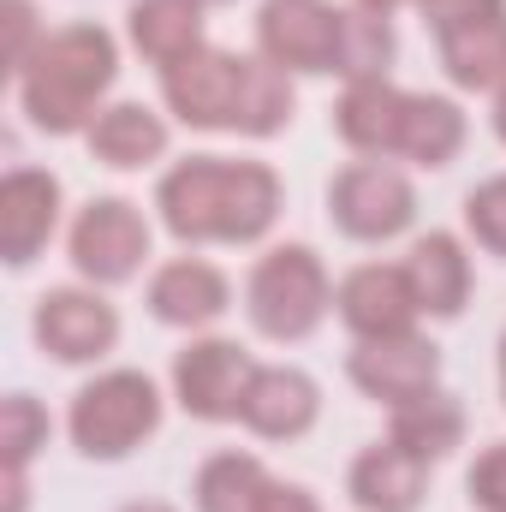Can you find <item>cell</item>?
<instances>
[{"label": "cell", "mask_w": 506, "mask_h": 512, "mask_svg": "<svg viewBox=\"0 0 506 512\" xmlns=\"http://www.w3.org/2000/svg\"><path fill=\"white\" fill-rule=\"evenodd\" d=\"M203 6H221V0H203Z\"/></svg>", "instance_id": "cell-37"}, {"label": "cell", "mask_w": 506, "mask_h": 512, "mask_svg": "<svg viewBox=\"0 0 506 512\" xmlns=\"http://www.w3.org/2000/svg\"><path fill=\"white\" fill-rule=\"evenodd\" d=\"M256 512H322V507H316L310 489H298V483H268V495H262Z\"/></svg>", "instance_id": "cell-31"}, {"label": "cell", "mask_w": 506, "mask_h": 512, "mask_svg": "<svg viewBox=\"0 0 506 512\" xmlns=\"http://www.w3.org/2000/svg\"><path fill=\"white\" fill-rule=\"evenodd\" d=\"M36 340L42 352H54L60 364H90L102 352H114L120 340V316L114 304H102L96 292H78V286H60L36 304Z\"/></svg>", "instance_id": "cell-11"}, {"label": "cell", "mask_w": 506, "mask_h": 512, "mask_svg": "<svg viewBox=\"0 0 506 512\" xmlns=\"http://www.w3.org/2000/svg\"><path fill=\"white\" fill-rule=\"evenodd\" d=\"M251 358L233 346V340H191L179 358H173V393L191 417L203 423H227L239 417L245 405V387H251Z\"/></svg>", "instance_id": "cell-9"}, {"label": "cell", "mask_w": 506, "mask_h": 512, "mask_svg": "<svg viewBox=\"0 0 506 512\" xmlns=\"http://www.w3.org/2000/svg\"><path fill=\"white\" fill-rule=\"evenodd\" d=\"M322 411V393L304 370H286V364H268V370H251V387H245V405L239 417L251 423L256 435L268 441H298Z\"/></svg>", "instance_id": "cell-15"}, {"label": "cell", "mask_w": 506, "mask_h": 512, "mask_svg": "<svg viewBox=\"0 0 506 512\" xmlns=\"http://www.w3.org/2000/svg\"><path fill=\"white\" fill-rule=\"evenodd\" d=\"M405 274H411L417 304H423L429 316H441V322L459 316L465 298H471V256L459 251L453 233H429V239H417L411 256H405Z\"/></svg>", "instance_id": "cell-19"}, {"label": "cell", "mask_w": 506, "mask_h": 512, "mask_svg": "<svg viewBox=\"0 0 506 512\" xmlns=\"http://www.w3.org/2000/svg\"><path fill=\"white\" fill-rule=\"evenodd\" d=\"M54 221H60V179L36 167H12L0 185V256L24 268L54 239Z\"/></svg>", "instance_id": "cell-13"}, {"label": "cell", "mask_w": 506, "mask_h": 512, "mask_svg": "<svg viewBox=\"0 0 506 512\" xmlns=\"http://www.w3.org/2000/svg\"><path fill=\"white\" fill-rule=\"evenodd\" d=\"M245 310H251L256 334L268 340H310L316 322L328 316V274L310 245H280L251 268L245 286Z\"/></svg>", "instance_id": "cell-3"}, {"label": "cell", "mask_w": 506, "mask_h": 512, "mask_svg": "<svg viewBox=\"0 0 506 512\" xmlns=\"http://www.w3.org/2000/svg\"><path fill=\"white\" fill-rule=\"evenodd\" d=\"M495 131H501V143H506V84L495 90Z\"/></svg>", "instance_id": "cell-33"}, {"label": "cell", "mask_w": 506, "mask_h": 512, "mask_svg": "<svg viewBox=\"0 0 506 512\" xmlns=\"http://www.w3.org/2000/svg\"><path fill=\"white\" fill-rule=\"evenodd\" d=\"M423 483H429V465L417 453H405L399 441L370 447L358 465H352V501L364 512H417L423 501Z\"/></svg>", "instance_id": "cell-18"}, {"label": "cell", "mask_w": 506, "mask_h": 512, "mask_svg": "<svg viewBox=\"0 0 506 512\" xmlns=\"http://www.w3.org/2000/svg\"><path fill=\"white\" fill-rule=\"evenodd\" d=\"M387 441H399L405 453L435 465V459H447L465 441V405L453 393H441V387L423 393V399H405V405H393V435Z\"/></svg>", "instance_id": "cell-22"}, {"label": "cell", "mask_w": 506, "mask_h": 512, "mask_svg": "<svg viewBox=\"0 0 506 512\" xmlns=\"http://www.w3.org/2000/svg\"><path fill=\"white\" fill-rule=\"evenodd\" d=\"M227 304H233L227 274L197 256H179V262L155 268V280H149V310L167 328H209L215 316H227Z\"/></svg>", "instance_id": "cell-14"}, {"label": "cell", "mask_w": 506, "mask_h": 512, "mask_svg": "<svg viewBox=\"0 0 506 512\" xmlns=\"http://www.w3.org/2000/svg\"><path fill=\"white\" fill-rule=\"evenodd\" d=\"M245 90H251V60L245 54H221V48H197L191 60L161 72L167 108L197 131H239Z\"/></svg>", "instance_id": "cell-5"}, {"label": "cell", "mask_w": 506, "mask_h": 512, "mask_svg": "<svg viewBox=\"0 0 506 512\" xmlns=\"http://www.w3.org/2000/svg\"><path fill=\"white\" fill-rule=\"evenodd\" d=\"M161 423V393L143 370H108L72 399V441L84 459H126Z\"/></svg>", "instance_id": "cell-4"}, {"label": "cell", "mask_w": 506, "mask_h": 512, "mask_svg": "<svg viewBox=\"0 0 506 512\" xmlns=\"http://www.w3.org/2000/svg\"><path fill=\"white\" fill-rule=\"evenodd\" d=\"M334 131L358 149V155H399V131H405V90H393L387 78H358L346 84Z\"/></svg>", "instance_id": "cell-16"}, {"label": "cell", "mask_w": 506, "mask_h": 512, "mask_svg": "<svg viewBox=\"0 0 506 512\" xmlns=\"http://www.w3.org/2000/svg\"><path fill=\"white\" fill-rule=\"evenodd\" d=\"M126 512H173V507H161V501H137V507H126Z\"/></svg>", "instance_id": "cell-35"}, {"label": "cell", "mask_w": 506, "mask_h": 512, "mask_svg": "<svg viewBox=\"0 0 506 512\" xmlns=\"http://www.w3.org/2000/svg\"><path fill=\"white\" fill-rule=\"evenodd\" d=\"M24 495H30V489H24V471L6 465V512H24Z\"/></svg>", "instance_id": "cell-32"}, {"label": "cell", "mask_w": 506, "mask_h": 512, "mask_svg": "<svg viewBox=\"0 0 506 512\" xmlns=\"http://www.w3.org/2000/svg\"><path fill=\"white\" fill-rule=\"evenodd\" d=\"M149 256V221L131 209L126 197H96L78 221H72V262L84 280L96 286H120L143 268Z\"/></svg>", "instance_id": "cell-8"}, {"label": "cell", "mask_w": 506, "mask_h": 512, "mask_svg": "<svg viewBox=\"0 0 506 512\" xmlns=\"http://www.w3.org/2000/svg\"><path fill=\"white\" fill-rule=\"evenodd\" d=\"M114 72H120L114 36H108L102 24H66V30L42 36L36 54L24 60V72H18V102H24V114H30L36 131L66 137V131L96 126V114H102L96 102L108 96Z\"/></svg>", "instance_id": "cell-2"}, {"label": "cell", "mask_w": 506, "mask_h": 512, "mask_svg": "<svg viewBox=\"0 0 506 512\" xmlns=\"http://www.w3.org/2000/svg\"><path fill=\"white\" fill-rule=\"evenodd\" d=\"M387 60H393V30L381 12H346L340 24V78L358 84V78H387Z\"/></svg>", "instance_id": "cell-25"}, {"label": "cell", "mask_w": 506, "mask_h": 512, "mask_svg": "<svg viewBox=\"0 0 506 512\" xmlns=\"http://www.w3.org/2000/svg\"><path fill=\"white\" fill-rule=\"evenodd\" d=\"M328 209H334V227H340L346 239L381 245V239H393V233L411 227L417 191H411V179H405L399 167H387V161H358V167H346V173L328 185Z\"/></svg>", "instance_id": "cell-7"}, {"label": "cell", "mask_w": 506, "mask_h": 512, "mask_svg": "<svg viewBox=\"0 0 506 512\" xmlns=\"http://www.w3.org/2000/svg\"><path fill=\"white\" fill-rule=\"evenodd\" d=\"M0 12H6V72L18 78L24 72V60L36 54V6L30 0H0Z\"/></svg>", "instance_id": "cell-29"}, {"label": "cell", "mask_w": 506, "mask_h": 512, "mask_svg": "<svg viewBox=\"0 0 506 512\" xmlns=\"http://www.w3.org/2000/svg\"><path fill=\"white\" fill-rule=\"evenodd\" d=\"M358 6H364V12H381V18H387V12H393V6H405V0H358Z\"/></svg>", "instance_id": "cell-34"}, {"label": "cell", "mask_w": 506, "mask_h": 512, "mask_svg": "<svg viewBox=\"0 0 506 512\" xmlns=\"http://www.w3.org/2000/svg\"><path fill=\"white\" fill-rule=\"evenodd\" d=\"M161 149H167V126L143 102H114L90 126V155L102 167H149Z\"/></svg>", "instance_id": "cell-21"}, {"label": "cell", "mask_w": 506, "mask_h": 512, "mask_svg": "<svg viewBox=\"0 0 506 512\" xmlns=\"http://www.w3.org/2000/svg\"><path fill=\"white\" fill-rule=\"evenodd\" d=\"M441 42V66L459 90H501L506 84V12L453 24L435 36Z\"/></svg>", "instance_id": "cell-20"}, {"label": "cell", "mask_w": 506, "mask_h": 512, "mask_svg": "<svg viewBox=\"0 0 506 512\" xmlns=\"http://www.w3.org/2000/svg\"><path fill=\"white\" fill-rule=\"evenodd\" d=\"M352 382L364 387L381 405H405V399H423L435 393V376H441V352L417 334H393V340H358L352 352Z\"/></svg>", "instance_id": "cell-12"}, {"label": "cell", "mask_w": 506, "mask_h": 512, "mask_svg": "<svg viewBox=\"0 0 506 512\" xmlns=\"http://www.w3.org/2000/svg\"><path fill=\"white\" fill-rule=\"evenodd\" d=\"M42 441H48V411H42L30 393H12V399L0 405V459H6L12 471H24Z\"/></svg>", "instance_id": "cell-26"}, {"label": "cell", "mask_w": 506, "mask_h": 512, "mask_svg": "<svg viewBox=\"0 0 506 512\" xmlns=\"http://www.w3.org/2000/svg\"><path fill=\"white\" fill-rule=\"evenodd\" d=\"M465 143V114L447 96H405V131H399V155L417 167H447Z\"/></svg>", "instance_id": "cell-23"}, {"label": "cell", "mask_w": 506, "mask_h": 512, "mask_svg": "<svg viewBox=\"0 0 506 512\" xmlns=\"http://www.w3.org/2000/svg\"><path fill=\"white\" fill-rule=\"evenodd\" d=\"M417 12H423V24L441 36V30H453V24H471V18L506 12V0H417Z\"/></svg>", "instance_id": "cell-30"}, {"label": "cell", "mask_w": 506, "mask_h": 512, "mask_svg": "<svg viewBox=\"0 0 506 512\" xmlns=\"http://www.w3.org/2000/svg\"><path fill=\"white\" fill-rule=\"evenodd\" d=\"M131 48L149 66H179L203 48V0H131L126 12Z\"/></svg>", "instance_id": "cell-17"}, {"label": "cell", "mask_w": 506, "mask_h": 512, "mask_svg": "<svg viewBox=\"0 0 506 512\" xmlns=\"http://www.w3.org/2000/svg\"><path fill=\"white\" fill-rule=\"evenodd\" d=\"M340 24L346 12L328 0H262L256 42L280 72H340Z\"/></svg>", "instance_id": "cell-6"}, {"label": "cell", "mask_w": 506, "mask_h": 512, "mask_svg": "<svg viewBox=\"0 0 506 512\" xmlns=\"http://www.w3.org/2000/svg\"><path fill=\"white\" fill-rule=\"evenodd\" d=\"M268 471L251 453H215L197 471V512H256L268 495Z\"/></svg>", "instance_id": "cell-24"}, {"label": "cell", "mask_w": 506, "mask_h": 512, "mask_svg": "<svg viewBox=\"0 0 506 512\" xmlns=\"http://www.w3.org/2000/svg\"><path fill=\"white\" fill-rule=\"evenodd\" d=\"M501 387H506V340H501Z\"/></svg>", "instance_id": "cell-36"}, {"label": "cell", "mask_w": 506, "mask_h": 512, "mask_svg": "<svg viewBox=\"0 0 506 512\" xmlns=\"http://www.w3.org/2000/svg\"><path fill=\"white\" fill-rule=\"evenodd\" d=\"M155 209L185 245H251L280 215V179L262 161L191 155L161 179Z\"/></svg>", "instance_id": "cell-1"}, {"label": "cell", "mask_w": 506, "mask_h": 512, "mask_svg": "<svg viewBox=\"0 0 506 512\" xmlns=\"http://www.w3.org/2000/svg\"><path fill=\"white\" fill-rule=\"evenodd\" d=\"M465 489H471V507L483 512H506V441H495L477 465H471V477H465Z\"/></svg>", "instance_id": "cell-28"}, {"label": "cell", "mask_w": 506, "mask_h": 512, "mask_svg": "<svg viewBox=\"0 0 506 512\" xmlns=\"http://www.w3.org/2000/svg\"><path fill=\"white\" fill-rule=\"evenodd\" d=\"M340 322L358 334V340H393V334H411V322L423 316L417 292H411V274L405 268H387V262H364L340 280Z\"/></svg>", "instance_id": "cell-10"}, {"label": "cell", "mask_w": 506, "mask_h": 512, "mask_svg": "<svg viewBox=\"0 0 506 512\" xmlns=\"http://www.w3.org/2000/svg\"><path fill=\"white\" fill-rule=\"evenodd\" d=\"M465 221H471V233H477L483 251L506 256V173L489 179V185H477V191L465 197Z\"/></svg>", "instance_id": "cell-27"}]
</instances>
